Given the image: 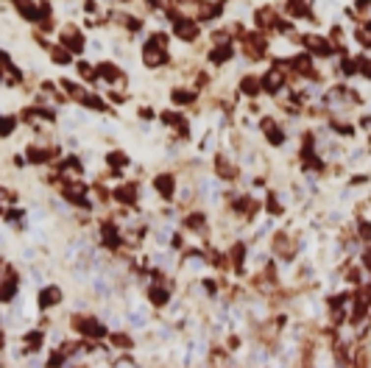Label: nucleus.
I'll return each mask as SVG.
<instances>
[{"instance_id": "nucleus-1", "label": "nucleus", "mask_w": 371, "mask_h": 368, "mask_svg": "<svg viewBox=\"0 0 371 368\" xmlns=\"http://www.w3.org/2000/svg\"><path fill=\"white\" fill-rule=\"evenodd\" d=\"M165 61V36L156 34L154 42L145 45V64H151V67H159Z\"/></svg>"}, {"instance_id": "nucleus-2", "label": "nucleus", "mask_w": 371, "mask_h": 368, "mask_svg": "<svg viewBox=\"0 0 371 368\" xmlns=\"http://www.w3.org/2000/svg\"><path fill=\"white\" fill-rule=\"evenodd\" d=\"M76 326L81 335H89V338H104V326L98 324V321H92V318H76Z\"/></svg>"}, {"instance_id": "nucleus-3", "label": "nucleus", "mask_w": 371, "mask_h": 368, "mask_svg": "<svg viewBox=\"0 0 371 368\" xmlns=\"http://www.w3.org/2000/svg\"><path fill=\"white\" fill-rule=\"evenodd\" d=\"M173 26H176V36H179V39H196V34H199V28L193 26L190 20L173 17Z\"/></svg>"}, {"instance_id": "nucleus-4", "label": "nucleus", "mask_w": 371, "mask_h": 368, "mask_svg": "<svg viewBox=\"0 0 371 368\" xmlns=\"http://www.w3.org/2000/svg\"><path fill=\"white\" fill-rule=\"evenodd\" d=\"M304 42H307V48L315 51V53H332V45H329L327 39H321V36H307Z\"/></svg>"}, {"instance_id": "nucleus-5", "label": "nucleus", "mask_w": 371, "mask_h": 368, "mask_svg": "<svg viewBox=\"0 0 371 368\" xmlns=\"http://www.w3.org/2000/svg\"><path fill=\"white\" fill-rule=\"evenodd\" d=\"M84 184H73V187H67L64 190V196L70 198V201H73V204H81V206H86V198H84Z\"/></svg>"}, {"instance_id": "nucleus-6", "label": "nucleus", "mask_w": 371, "mask_h": 368, "mask_svg": "<svg viewBox=\"0 0 371 368\" xmlns=\"http://www.w3.org/2000/svg\"><path fill=\"white\" fill-rule=\"evenodd\" d=\"M64 45H67L70 51H81V48H84V39L78 36L76 28H67V31H64Z\"/></svg>"}, {"instance_id": "nucleus-7", "label": "nucleus", "mask_w": 371, "mask_h": 368, "mask_svg": "<svg viewBox=\"0 0 371 368\" xmlns=\"http://www.w3.org/2000/svg\"><path fill=\"white\" fill-rule=\"evenodd\" d=\"M134 193H137V190H134V184H123V187H117V193H114V196H117V201H123V204H134Z\"/></svg>"}, {"instance_id": "nucleus-8", "label": "nucleus", "mask_w": 371, "mask_h": 368, "mask_svg": "<svg viewBox=\"0 0 371 368\" xmlns=\"http://www.w3.org/2000/svg\"><path fill=\"white\" fill-rule=\"evenodd\" d=\"M61 293L59 287H48V290H42V296H39V307H51L53 301H59Z\"/></svg>"}, {"instance_id": "nucleus-9", "label": "nucleus", "mask_w": 371, "mask_h": 368, "mask_svg": "<svg viewBox=\"0 0 371 368\" xmlns=\"http://www.w3.org/2000/svg\"><path fill=\"white\" fill-rule=\"evenodd\" d=\"M154 187L159 190V193H162L165 198H171V193H173V179H171V176H156Z\"/></svg>"}, {"instance_id": "nucleus-10", "label": "nucleus", "mask_w": 371, "mask_h": 368, "mask_svg": "<svg viewBox=\"0 0 371 368\" xmlns=\"http://www.w3.org/2000/svg\"><path fill=\"white\" fill-rule=\"evenodd\" d=\"M262 126H265V134H268V140H271L274 145H282V140H285V134H282V131H276V126L271 123V120H265Z\"/></svg>"}, {"instance_id": "nucleus-11", "label": "nucleus", "mask_w": 371, "mask_h": 368, "mask_svg": "<svg viewBox=\"0 0 371 368\" xmlns=\"http://www.w3.org/2000/svg\"><path fill=\"white\" fill-rule=\"evenodd\" d=\"M262 84H265V89H271V92L279 89V84H282V73H279V70H271V73L262 78Z\"/></svg>"}, {"instance_id": "nucleus-12", "label": "nucleus", "mask_w": 371, "mask_h": 368, "mask_svg": "<svg viewBox=\"0 0 371 368\" xmlns=\"http://www.w3.org/2000/svg\"><path fill=\"white\" fill-rule=\"evenodd\" d=\"M6 287H3V290H0V299L3 301H9L11 296H14V290H17V276H9V279H6Z\"/></svg>"}, {"instance_id": "nucleus-13", "label": "nucleus", "mask_w": 371, "mask_h": 368, "mask_svg": "<svg viewBox=\"0 0 371 368\" xmlns=\"http://www.w3.org/2000/svg\"><path fill=\"white\" fill-rule=\"evenodd\" d=\"M104 237H106V246H117V231H114L112 223H106L104 226Z\"/></svg>"}, {"instance_id": "nucleus-14", "label": "nucleus", "mask_w": 371, "mask_h": 368, "mask_svg": "<svg viewBox=\"0 0 371 368\" xmlns=\"http://www.w3.org/2000/svg\"><path fill=\"white\" fill-rule=\"evenodd\" d=\"M229 56H232V48H229V45H224V48L212 51V61H226Z\"/></svg>"}, {"instance_id": "nucleus-15", "label": "nucleus", "mask_w": 371, "mask_h": 368, "mask_svg": "<svg viewBox=\"0 0 371 368\" xmlns=\"http://www.w3.org/2000/svg\"><path fill=\"white\" fill-rule=\"evenodd\" d=\"M257 23H259V26H276V20H274V11H259V14H257Z\"/></svg>"}, {"instance_id": "nucleus-16", "label": "nucleus", "mask_w": 371, "mask_h": 368, "mask_svg": "<svg viewBox=\"0 0 371 368\" xmlns=\"http://www.w3.org/2000/svg\"><path fill=\"white\" fill-rule=\"evenodd\" d=\"M257 89H259V81H257V78H243V92L254 95Z\"/></svg>"}, {"instance_id": "nucleus-17", "label": "nucleus", "mask_w": 371, "mask_h": 368, "mask_svg": "<svg viewBox=\"0 0 371 368\" xmlns=\"http://www.w3.org/2000/svg\"><path fill=\"white\" fill-rule=\"evenodd\" d=\"M28 159H31V162H45V159H51V154H45V151H36V148H31V151H28Z\"/></svg>"}, {"instance_id": "nucleus-18", "label": "nucleus", "mask_w": 371, "mask_h": 368, "mask_svg": "<svg viewBox=\"0 0 371 368\" xmlns=\"http://www.w3.org/2000/svg\"><path fill=\"white\" fill-rule=\"evenodd\" d=\"M53 59L59 61V64H67V61H70V53L64 51V48H53Z\"/></svg>"}, {"instance_id": "nucleus-19", "label": "nucleus", "mask_w": 371, "mask_h": 368, "mask_svg": "<svg viewBox=\"0 0 371 368\" xmlns=\"http://www.w3.org/2000/svg\"><path fill=\"white\" fill-rule=\"evenodd\" d=\"M151 299H154V304H165V301H168V293L159 290V287H151Z\"/></svg>"}, {"instance_id": "nucleus-20", "label": "nucleus", "mask_w": 371, "mask_h": 368, "mask_svg": "<svg viewBox=\"0 0 371 368\" xmlns=\"http://www.w3.org/2000/svg\"><path fill=\"white\" fill-rule=\"evenodd\" d=\"M14 129V120L11 117H0V134H9Z\"/></svg>"}, {"instance_id": "nucleus-21", "label": "nucleus", "mask_w": 371, "mask_h": 368, "mask_svg": "<svg viewBox=\"0 0 371 368\" xmlns=\"http://www.w3.org/2000/svg\"><path fill=\"white\" fill-rule=\"evenodd\" d=\"M109 165H126V154H109Z\"/></svg>"}, {"instance_id": "nucleus-22", "label": "nucleus", "mask_w": 371, "mask_h": 368, "mask_svg": "<svg viewBox=\"0 0 371 368\" xmlns=\"http://www.w3.org/2000/svg\"><path fill=\"white\" fill-rule=\"evenodd\" d=\"M114 343H117V346H131V340L126 338V335H117V338H114Z\"/></svg>"}, {"instance_id": "nucleus-23", "label": "nucleus", "mask_w": 371, "mask_h": 368, "mask_svg": "<svg viewBox=\"0 0 371 368\" xmlns=\"http://www.w3.org/2000/svg\"><path fill=\"white\" fill-rule=\"evenodd\" d=\"M369 3H371V0H357V9H366Z\"/></svg>"}]
</instances>
